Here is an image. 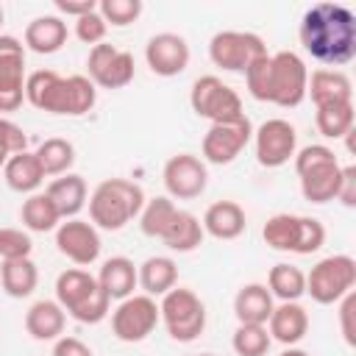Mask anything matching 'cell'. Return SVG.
I'll list each match as a JSON object with an SVG mask.
<instances>
[{
	"label": "cell",
	"mask_w": 356,
	"mask_h": 356,
	"mask_svg": "<svg viewBox=\"0 0 356 356\" xmlns=\"http://www.w3.org/2000/svg\"><path fill=\"white\" fill-rule=\"evenodd\" d=\"M245 83H248V92H250L253 100L267 103V95H270V53L256 58L245 70Z\"/></svg>",
	"instance_id": "ab89813d"
},
{
	"label": "cell",
	"mask_w": 356,
	"mask_h": 356,
	"mask_svg": "<svg viewBox=\"0 0 356 356\" xmlns=\"http://www.w3.org/2000/svg\"><path fill=\"white\" fill-rule=\"evenodd\" d=\"M36 284H39V270H36L31 256L11 259V261L0 264V286H3V292L8 298H28V295H33Z\"/></svg>",
	"instance_id": "4dcf8cb0"
},
{
	"label": "cell",
	"mask_w": 356,
	"mask_h": 356,
	"mask_svg": "<svg viewBox=\"0 0 356 356\" xmlns=\"http://www.w3.org/2000/svg\"><path fill=\"white\" fill-rule=\"evenodd\" d=\"M253 139V125L248 117H239L234 122H214L209 125V131L203 134L200 150H203V161L209 164H231Z\"/></svg>",
	"instance_id": "5bb4252c"
},
{
	"label": "cell",
	"mask_w": 356,
	"mask_h": 356,
	"mask_svg": "<svg viewBox=\"0 0 356 356\" xmlns=\"http://www.w3.org/2000/svg\"><path fill=\"white\" fill-rule=\"evenodd\" d=\"M56 8L58 14H67V17H83L89 11H97V3L95 0H56Z\"/></svg>",
	"instance_id": "7dc6e473"
},
{
	"label": "cell",
	"mask_w": 356,
	"mask_h": 356,
	"mask_svg": "<svg viewBox=\"0 0 356 356\" xmlns=\"http://www.w3.org/2000/svg\"><path fill=\"white\" fill-rule=\"evenodd\" d=\"M56 248L61 256H67L72 264L78 267H89L100 259V234L89 220L72 217V220H61L56 228Z\"/></svg>",
	"instance_id": "2e32d148"
},
{
	"label": "cell",
	"mask_w": 356,
	"mask_h": 356,
	"mask_svg": "<svg viewBox=\"0 0 356 356\" xmlns=\"http://www.w3.org/2000/svg\"><path fill=\"white\" fill-rule=\"evenodd\" d=\"M189 106L197 117L214 122H234L245 117L242 97L217 75H200L189 89Z\"/></svg>",
	"instance_id": "ba28073f"
},
{
	"label": "cell",
	"mask_w": 356,
	"mask_h": 356,
	"mask_svg": "<svg viewBox=\"0 0 356 356\" xmlns=\"http://www.w3.org/2000/svg\"><path fill=\"white\" fill-rule=\"evenodd\" d=\"M200 225H203V234H209L220 242H231V239H239L245 234L248 217L236 200H217L203 211Z\"/></svg>",
	"instance_id": "ac0fdd59"
},
{
	"label": "cell",
	"mask_w": 356,
	"mask_h": 356,
	"mask_svg": "<svg viewBox=\"0 0 356 356\" xmlns=\"http://www.w3.org/2000/svg\"><path fill=\"white\" fill-rule=\"evenodd\" d=\"M253 150H256V161L267 170L284 167L295 150H298V131L289 120L273 117L264 120L256 131H253Z\"/></svg>",
	"instance_id": "4fadbf2b"
},
{
	"label": "cell",
	"mask_w": 356,
	"mask_h": 356,
	"mask_svg": "<svg viewBox=\"0 0 356 356\" xmlns=\"http://www.w3.org/2000/svg\"><path fill=\"white\" fill-rule=\"evenodd\" d=\"M261 56H267V44L259 33H250V31H220L209 42L211 64L225 72L245 75V70Z\"/></svg>",
	"instance_id": "30bf717a"
},
{
	"label": "cell",
	"mask_w": 356,
	"mask_h": 356,
	"mask_svg": "<svg viewBox=\"0 0 356 356\" xmlns=\"http://www.w3.org/2000/svg\"><path fill=\"white\" fill-rule=\"evenodd\" d=\"M306 83H309V67L295 50L270 53L267 103H275L281 108H295L306 100Z\"/></svg>",
	"instance_id": "9c48e42d"
},
{
	"label": "cell",
	"mask_w": 356,
	"mask_h": 356,
	"mask_svg": "<svg viewBox=\"0 0 356 356\" xmlns=\"http://www.w3.org/2000/svg\"><path fill=\"white\" fill-rule=\"evenodd\" d=\"M56 300L72 320L86 323V325L106 320L111 312V298L100 289L97 278L81 267H67L64 273H58Z\"/></svg>",
	"instance_id": "277c9868"
},
{
	"label": "cell",
	"mask_w": 356,
	"mask_h": 356,
	"mask_svg": "<svg viewBox=\"0 0 356 356\" xmlns=\"http://www.w3.org/2000/svg\"><path fill=\"white\" fill-rule=\"evenodd\" d=\"M353 306H356V295L353 292H348L342 300H339V325H342V339L348 342V345H353L356 342V337H353Z\"/></svg>",
	"instance_id": "f6af8a7d"
},
{
	"label": "cell",
	"mask_w": 356,
	"mask_h": 356,
	"mask_svg": "<svg viewBox=\"0 0 356 356\" xmlns=\"http://www.w3.org/2000/svg\"><path fill=\"white\" fill-rule=\"evenodd\" d=\"M273 298H278V303H286V300H300L306 295V273L295 264H275L270 267V275H267V284Z\"/></svg>",
	"instance_id": "d6a6232c"
},
{
	"label": "cell",
	"mask_w": 356,
	"mask_h": 356,
	"mask_svg": "<svg viewBox=\"0 0 356 356\" xmlns=\"http://www.w3.org/2000/svg\"><path fill=\"white\" fill-rule=\"evenodd\" d=\"M175 214H178V206L172 203V197H167V195L150 197V200H145V206L139 211V228L145 236L161 239L164 231L170 228V222L175 220Z\"/></svg>",
	"instance_id": "e575fe53"
},
{
	"label": "cell",
	"mask_w": 356,
	"mask_h": 356,
	"mask_svg": "<svg viewBox=\"0 0 356 356\" xmlns=\"http://www.w3.org/2000/svg\"><path fill=\"white\" fill-rule=\"evenodd\" d=\"M86 70H89L86 78L100 89H122L136 75L134 56L128 50H120V47L108 44V42H100L89 50Z\"/></svg>",
	"instance_id": "7c38bea8"
},
{
	"label": "cell",
	"mask_w": 356,
	"mask_h": 356,
	"mask_svg": "<svg viewBox=\"0 0 356 356\" xmlns=\"http://www.w3.org/2000/svg\"><path fill=\"white\" fill-rule=\"evenodd\" d=\"M159 317L175 342H195L206 328V306L186 286H172L167 295H161Z\"/></svg>",
	"instance_id": "8992f818"
},
{
	"label": "cell",
	"mask_w": 356,
	"mask_h": 356,
	"mask_svg": "<svg viewBox=\"0 0 356 356\" xmlns=\"http://www.w3.org/2000/svg\"><path fill=\"white\" fill-rule=\"evenodd\" d=\"M100 289L111 298V300H125L134 295V289L139 286V278H136V264L128 259V256H111L103 261L100 273L95 275Z\"/></svg>",
	"instance_id": "cb8c5ba5"
},
{
	"label": "cell",
	"mask_w": 356,
	"mask_h": 356,
	"mask_svg": "<svg viewBox=\"0 0 356 356\" xmlns=\"http://www.w3.org/2000/svg\"><path fill=\"white\" fill-rule=\"evenodd\" d=\"M0 147L8 156H17V153L28 150V134L22 131V125H17L8 117H0Z\"/></svg>",
	"instance_id": "7bdbcfd3"
},
{
	"label": "cell",
	"mask_w": 356,
	"mask_h": 356,
	"mask_svg": "<svg viewBox=\"0 0 356 356\" xmlns=\"http://www.w3.org/2000/svg\"><path fill=\"white\" fill-rule=\"evenodd\" d=\"M298 36L303 50L325 70L342 67L356 56V14L334 0L314 3L303 11Z\"/></svg>",
	"instance_id": "6da1fadb"
},
{
	"label": "cell",
	"mask_w": 356,
	"mask_h": 356,
	"mask_svg": "<svg viewBox=\"0 0 356 356\" xmlns=\"http://www.w3.org/2000/svg\"><path fill=\"white\" fill-rule=\"evenodd\" d=\"M353 284H356V261L348 253L325 256L306 273V295L320 306L339 303L348 292H353Z\"/></svg>",
	"instance_id": "52a82bcc"
},
{
	"label": "cell",
	"mask_w": 356,
	"mask_h": 356,
	"mask_svg": "<svg viewBox=\"0 0 356 356\" xmlns=\"http://www.w3.org/2000/svg\"><path fill=\"white\" fill-rule=\"evenodd\" d=\"M267 334L270 339L292 348L309 334V312L298 300H286L273 306V314L267 320Z\"/></svg>",
	"instance_id": "d6986e66"
},
{
	"label": "cell",
	"mask_w": 356,
	"mask_h": 356,
	"mask_svg": "<svg viewBox=\"0 0 356 356\" xmlns=\"http://www.w3.org/2000/svg\"><path fill=\"white\" fill-rule=\"evenodd\" d=\"M192 356H217V353H192Z\"/></svg>",
	"instance_id": "816d5d0a"
},
{
	"label": "cell",
	"mask_w": 356,
	"mask_h": 356,
	"mask_svg": "<svg viewBox=\"0 0 356 356\" xmlns=\"http://www.w3.org/2000/svg\"><path fill=\"white\" fill-rule=\"evenodd\" d=\"M64 325H67V312L58 306V300L44 298L25 312V331L39 342H56L58 337H64Z\"/></svg>",
	"instance_id": "603a6c76"
},
{
	"label": "cell",
	"mask_w": 356,
	"mask_h": 356,
	"mask_svg": "<svg viewBox=\"0 0 356 356\" xmlns=\"http://www.w3.org/2000/svg\"><path fill=\"white\" fill-rule=\"evenodd\" d=\"M300 225H303V214H289V211H278L273 214L264 228H261V239L267 248L281 250V253H298L300 245Z\"/></svg>",
	"instance_id": "f1b7e54d"
},
{
	"label": "cell",
	"mask_w": 356,
	"mask_h": 356,
	"mask_svg": "<svg viewBox=\"0 0 356 356\" xmlns=\"http://www.w3.org/2000/svg\"><path fill=\"white\" fill-rule=\"evenodd\" d=\"M145 61L153 75L159 78H175L189 67V44L181 33L161 31L147 39L145 44Z\"/></svg>",
	"instance_id": "e0dca14e"
},
{
	"label": "cell",
	"mask_w": 356,
	"mask_h": 356,
	"mask_svg": "<svg viewBox=\"0 0 356 356\" xmlns=\"http://www.w3.org/2000/svg\"><path fill=\"white\" fill-rule=\"evenodd\" d=\"M161 323L159 303L150 295H131L117 303L111 312V331L120 342H142L153 334V328Z\"/></svg>",
	"instance_id": "8fae6325"
},
{
	"label": "cell",
	"mask_w": 356,
	"mask_h": 356,
	"mask_svg": "<svg viewBox=\"0 0 356 356\" xmlns=\"http://www.w3.org/2000/svg\"><path fill=\"white\" fill-rule=\"evenodd\" d=\"M353 103H334V106H320L314 111V122L317 131L325 139H342L348 134H353Z\"/></svg>",
	"instance_id": "d590c367"
},
{
	"label": "cell",
	"mask_w": 356,
	"mask_h": 356,
	"mask_svg": "<svg viewBox=\"0 0 356 356\" xmlns=\"http://www.w3.org/2000/svg\"><path fill=\"white\" fill-rule=\"evenodd\" d=\"M33 250V239L28 231L22 228H0V259L11 261V259H25Z\"/></svg>",
	"instance_id": "f35d334b"
},
{
	"label": "cell",
	"mask_w": 356,
	"mask_h": 356,
	"mask_svg": "<svg viewBox=\"0 0 356 356\" xmlns=\"http://www.w3.org/2000/svg\"><path fill=\"white\" fill-rule=\"evenodd\" d=\"M161 181H164L167 197L195 200L209 186V170H206L203 159H197L192 153H178V156L167 159V164L161 170Z\"/></svg>",
	"instance_id": "9a60e30c"
},
{
	"label": "cell",
	"mask_w": 356,
	"mask_h": 356,
	"mask_svg": "<svg viewBox=\"0 0 356 356\" xmlns=\"http://www.w3.org/2000/svg\"><path fill=\"white\" fill-rule=\"evenodd\" d=\"M278 356H312V353H309V350H303V348H295V345H292V348H284Z\"/></svg>",
	"instance_id": "c3c4849f"
},
{
	"label": "cell",
	"mask_w": 356,
	"mask_h": 356,
	"mask_svg": "<svg viewBox=\"0 0 356 356\" xmlns=\"http://www.w3.org/2000/svg\"><path fill=\"white\" fill-rule=\"evenodd\" d=\"M53 356H95V353L78 337H58L53 345Z\"/></svg>",
	"instance_id": "bcb514c9"
},
{
	"label": "cell",
	"mask_w": 356,
	"mask_h": 356,
	"mask_svg": "<svg viewBox=\"0 0 356 356\" xmlns=\"http://www.w3.org/2000/svg\"><path fill=\"white\" fill-rule=\"evenodd\" d=\"M136 278L145 295L161 298L172 286H178V264L170 256H150L136 267Z\"/></svg>",
	"instance_id": "4316f807"
},
{
	"label": "cell",
	"mask_w": 356,
	"mask_h": 356,
	"mask_svg": "<svg viewBox=\"0 0 356 356\" xmlns=\"http://www.w3.org/2000/svg\"><path fill=\"white\" fill-rule=\"evenodd\" d=\"M22 44L39 56L58 53L67 44V22L58 14H42L25 25V39Z\"/></svg>",
	"instance_id": "44dd1931"
},
{
	"label": "cell",
	"mask_w": 356,
	"mask_h": 356,
	"mask_svg": "<svg viewBox=\"0 0 356 356\" xmlns=\"http://www.w3.org/2000/svg\"><path fill=\"white\" fill-rule=\"evenodd\" d=\"M33 153H36V159H39V164H42L44 178H47V175H56V178H58V175L70 172V167L75 164V147H72L70 139H61V136L44 139Z\"/></svg>",
	"instance_id": "836d02e7"
},
{
	"label": "cell",
	"mask_w": 356,
	"mask_h": 356,
	"mask_svg": "<svg viewBox=\"0 0 356 356\" xmlns=\"http://www.w3.org/2000/svg\"><path fill=\"white\" fill-rule=\"evenodd\" d=\"M295 172L300 178V192L309 203H328L337 197L342 167L331 147L325 145H306L295 150Z\"/></svg>",
	"instance_id": "5b68a950"
},
{
	"label": "cell",
	"mask_w": 356,
	"mask_h": 356,
	"mask_svg": "<svg viewBox=\"0 0 356 356\" xmlns=\"http://www.w3.org/2000/svg\"><path fill=\"white\" fill-rule=\"evenodd\" d=\"M145 200L147 197L139 184L128 178H106L89 195V220L95 228L120 231L134 217H139Z\"/></svg>",
	"instance_id": "3957f363"
},
{
	"label": "cell",
	"mask_w": 356,
	"mask_h": 356,
	"mask_svg": "<svg viewBox=\"0 0 356 356\" xmlns=\"http://www.w3.org/2000/svg\"><path fill=\"white\" fill-rule=\"evenodd\" d=\"M106 31H108V25H106V19L97 11H89V14H83V17L75 19V36L83 44H92V47L100 44L106 39Z\"/></svg>",
	"instance_id": "60d3db41"
},
{
	"label": "cell",
	"mask_w": 356,
	"mask_h": 356,
	"mask_svg": "<svg viewBox=\"0 0 356 356\" xmlns=\"http://www.w3.org/2000/svg\"><path fill=\"white\" fill-rule=\"evenodd\" d=\"M25 100L47 114L81 117L92 111L97 86L86 75H58L56 70H36L25 78Z\"/></svg>",
	"instance_id": "7a4b0ae2"
},
{
	"label": "cell",
	"mask_w": 356,
	"mask_h": 356,
	"mask_svg": "<svg viewBox=\"0 0 356 356\" xmlns=\"http://www.w3.org/2000/svg\"><path fill=\"white\" fill-rule=\"evenodd\" d=\"M273 306H275V298L264 284H245L234 298V314L239 323H248V325H267Z\"/></svg>",
	"instance_id": "484cf974"
},
{
	"label": "cell",
	"mask_w": 356,
	"mask_h": 356,
	"mask_svg": "<svg viewBox=\"0 0 356 356\" xmlns=\"http://www.w3.org/2000/svg\"><path fill=\"white\" fill-rule=\"evenodd\" d=\"M325 245V225L317 217H303L300 225V245H298V256H312Z\"/></svg>",
	"instance_id": "b9f144b4"
},
{
	"label": "cell",
	"mask_w": 356,
	"mask_h": 356,
	"mask_svg": "<svg viewBox=\"0 0 356 356\" xmlns=\"http://www.w3.org/2000/svg\"><path fill=\"white\" fill-rule=\"evenodd\" d=\"M273 339L267 334V325H248L239 323L234 337H231V348L236 356H267Z\"/></svg>",
	"instance_id": "8d00e7d4"
},
{
	"label": "cell",
	"mask_w": 356,
	"mask_h": 356,
	"mask_svg": "<svg viewBox=\"0 0 356 356\" xmlns=\"http://www.w3.org/2000/svg\"><path fill=\"white\" fill-rule=\"evenodd\" d=\"M306 97H312L314 108L334 103H353V83L342 70H314L309 72Z\"/></svg>",
	"instance_id": "ffe728a7"
},
{
	"label": "cell",
	"mask_w": 356,
	"mask_h": 356,
	"mask_svg": "<svg viewBox=\"0 0 356 356\" xmlns=\"http://www.w3.org/2000/svg\"><path fill=\"white\" fill-rule=\"evenodd\" d=\"M97 14L106 19V25L125 28V25H131V22L139 19L142 0H100L97 3Z\"/></svg>",
	"instance_id": "74e56055"
},
{
	"label": "cell",
	"mask_w": 356,
	"mask_h": 356,
	"mask_svg": "<svg viewBox=\"0 0 356 356\" xmlns=\"http://www.w3.org/2000/svg\"><path fill=\"white\" fill-rule=\"evenodd\" d=\"M3 19H6V14H3V6H0V28H3Z\"/></svg>",
	"instance_id": "f907efd6"
},
{
	"label": "cell",
	"mask_w": 356,
	"mask_h": 356,
	"mask_svg": "<svg viewBox=\"0 0 356 356\" xmlns=\"http://www.w3.org/2000/svg\"><path fill=\"white\" fill-rule=\"evenodd\" d=\"M203 225H200V220L192 214V211H184V209H178V214H175V220L170 222V228L164 231V236H161V242L172 250V253H192V250H197L200 245H203Z\"/></svg>",
	"instance_id": "f546056e"
},
{
	"label": "cell",
	"mask_w": 356,
	"mask_h": 356,
	"mask_svg": "<svg viewBox=\"0 0 356 356\" xmlns=\"http://www.w3.org/2000/svg\"><path fill=\"white\" fill-rule=\"evenodd\" d=\"M44 195L53 200V206H56V211H58L61 220H72V217H78L81 209L86 206V195H89V192H86L83 175H78V172H64V175H58V178H53V181L47 184Z\"/></svg>",
	"instance_id": "7402d4cb"
},
{
	"label": "cell",
	"mask_w": 356,
	"mask_h": 356,
	"mask_svg": "<svg viewBox=\"0 0 356 356\" xmlns=\"http://www.w3.org/2000/svg\"><path fill=\"white\" fill-rule=\"evenodd\" d=\"M19 220L28 231H36V234H47V231H56L61 217L53 206V200L44 195V192H33L22 200V209H19Z\"/></svg>",
	"instance_id": "1f68e13d"
},
{
	"label": "cell",
	"mask_w": 356,
	"mask_h": 356,
	"mask_svg": "<svg viewBox=\"0 0 356 356\" xmlns=\"http://www.w3.org/2000/svg\"><path fill=\"white\" fill-rule=\"evenodd\" d=\"M6 161H8V153L0 147V167H6Z\"/></svg>",
	"instance_id": "681fc988"
},
{
	"label": "cell",
	"mask_w": 356,
	"mask_h": 356,
	"mask_svg": "<svg viewBox=\"0 0 356 356\" xmlns=\"http://www.w3.org/2000/svg\"><path fill=\"white\" fill-rule=\"evenodd\" d=\"M25 50L0 53V111H17L25 100Z\"/></svg>",
	"instance_id": "d4e9b609"
},
{
	"label": "cell",
	"mask_w": 356,
	"mask_h": 356,
	"mask_svg": "<svg viewBox=\"0 0 356 356\" xmlns=\"http://www.w3.org/2000/svg\"><path fill=\"white\" fill-rule=\"evenodd\" d=\"M342 206H356V167H342V175H339V189H337V197Z\"/></svg>",
	"instance_id": "ee69618b"
},
{
	"label": "cell",
	"mask_w": 356,
	"mask_h": 356,
	"mask_svg": "<svg viewBox=\"0 0 356 356\" xmlns=\"http://www.w3.org/2000/svg\"><path fill=\"white\" fill-rule=\"evenodd\" d=\"M3 175H6V184L19 192V195H33L39 192L42 181H44V172H42V164L36 159V153L25 150V153H17V156H8L6 167H3Z\"/></svg>",
	"instance_id": "83f0119b"
}]
</instances>
